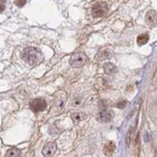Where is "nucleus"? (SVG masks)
<instances>
[{"label":"nucleus","mask_w":157,"mask_h":157,"mask_svg":"<svg viewBox=\"0 0 157 157\" xmlns=\"http://www.w3.org/2000/svg\"><path fill=\"white\" fill-rule=\"evenodd\" d=\"M87 61V56L83 52H76L72 54L70 57V65L74 68H81L86 63Z\"/></svg>","instance_id":"2"},{"label":"nucleus","mask_w":157,"mask_h":157,"mask_svg":"<svg viewBox=\"0 0 157 157\" xmlns=\"http://www.w3.org/2000/svg\"><path fill=\"white\" fill-rule=\"evenodd\" d=\"M72 120H73L74 123H78L80 121H82V119H84L86 117V113H76L72 114Z\"/></svg>","instance_id":"10"},{"label":"nucleus","mask_w":157,"mask_h":157,"mask_svg":"<svg viewBox=\"0 0 157 157\" xmlns=\"http://www.w3.org/2000/svg\"><path fill=\"white\" fill-rule=\"evenodd\" d=\"M126 104H127V102H126V101H122V102H119V103L117 105V107L119 108V109H122V108H124L126 106Z\"/></svg>","instance_id":"14"},{"label":"nucleus","mask_w":157,"mask_h":157,"mask_svg":"<svg viewBox=\"0 0 157 157\" xmlns=\"http://www.w3.org/2000/svg\"><path fill=\"white\" fill-rule=\"evenodd\" d=\"M21 150L17 149V147L10 148L7 151V157H21Z\"/></svg>","instance_id":"12"},{"label":"nucleus","mask_w":157,"mask_h":157,"mask_svg":"<svg viewBox=\"0 0 157 157\" xmlns=\"http://www.w3.org/2000/svg\"><path fill=\"white\" fill-rule=\"evenodd\" d=\"M56 148L57 147L56 143H49L43 147V149H42V154L45 157H51L56 151Z\"/></svg>","instance_id":"6"},{"label":"nucleus","mask_w":157,"mask_h":157,"mask_svg":"<svg viewBox=\"0 0 157 157\" xmlns=\"http://www.w3.org/2000/svg\"><path fill=\"white\" fill-rule=\"evenodd\" d=\"M146 22L149 27H155L157 25V12L154 10L148 11L146 15Z\"/></svg>","instance_id":"5"},{"label":"nucleus","mask_w":157,"mask_h":157,"mask_svg":"<svg viewBox=\"0 0 157 157\" xmlns=\"http://www.w3.org/2000/svg\"><path fill=\"white\" fill-rule=\"evenodd\" d=\"M96 57H97V59L99 60H103V59H106L108 57H110V52H107L106 50H103V51H100L97 56H96Z\"/></svg>","instance_id":"13"},{"label":"nucleus","mask_w":157,"mask_h":157,"mask_svg":"<svg viewBox=\"0 0 157 157\" xmlns=\"http://www.w3.org/2000/svg\"><path fill=\"white\" fill-rule=\"evenodd\" d=\"M149 40V36L147 34H141L138 36L137 38V43L139 46H143L144 44H147Z\"/></svg>","instance_id":"11"},{"label":"nucleus","mask_w":157,"mask_h":157,"mask_svg":"<svg viewBox=\"0 0 157 157\" xmlns=\"http://www.w3.org/2000/svg\"><path fill=\"white\" fill-rule=\"evenodd\" d=\"M114 150H116V144L113 142H109L105 144L104 147V153L105 155L107 156H112L113 153L114 152Z\"/></svg>","instance_id":"8"},{"label":"nucleus","mask_w":157,"mask_h":157,"mask_svg":"<svg viewBox=\"0 0 157 157\" xmlns=\"http://www.w3.org/2000/svg\"><path fill=\"white\" fill-rule=\"evenodd\" d=\"M106 3L104 2H99L95 4L92 8V16L95 17H100L106 15L108 8H106Z\"/></svg>","instance_id":"4"},{"label":"nucleus","mask_w":157,"mask_h":157,"mask_svg":"<svg viewBox=\"0 0 157 157\" xmlns=\"http://www.w3.org/2000/svg\"><path fill=\"white\" fill-rule=\"evenodd\" d=\"M21 58L23 61H25L27 64L35 66L40 64L44 60V56L42 52L34 47H28L23 50L21 53Z\"/></svg>","instance_id":"1"},{"label":"nucleus","mask_w":157,"mask_h":157,"mask_svg":"<svg viewBox=\"0 0 157 157\" xmlns=\"http://www.w3.org/2000/svg\"><path fill=\"white\" fill-rule=\"evenodd\" d=\"M0 4H1V10H0V12H3L4 11V1H1Z\"/></svg>","instance_id":"16"},{"label":"nucleus","mask_w":157,"mask_h":157,"mask_svg":"<svg viewBox=\"0 0 157 157\" xmlns=\"http://www.w3.org/2000/svg\"><path fill=\"white\" fill-rule=\"evenodd\" d=\"M46 108H47V102L44 99L37 98L30 102V109H31L34 113L43 112L46 110Z\"/></svg>","instance_id":"3"},{"label":"nucleus","mask_w":157,"mask_h":157,"mask_svg":"<svg viewBox=\"0 0 157 157\" xmlns=\"http://www.w3.org/2000/svg\"><path fill=\"white\" fill-rule=\"evenodd\" d=\"M26 3L25 0H23V1H15V4H17V6H20V7H21V6H23Z\"/></svg>","instance_id":"15"},{"label":"nucleus","mask_w":157,"mask_h":157,"mask_svg":"<svg viewBox=\"0 0 157 157\" xmlns=\"http://www.w3.org/2000/svg\"><path fill=\"white\" fill-rule=\"evenodd\" d=\"M104 71H105L106 74L112 75L113 73H117V66L114 65V64L108 62V63H106L104 65Z\"/></svg>","instance_id":"9"},{"label":"nucleus","mask_w":157,"mask_h":157,"mask_svg":"<svg viewBox=\"0 0 157 157\" xmlns=\"http://www.w3.org/2000/svg\"><path fill=\"white\" fill-rule=\"evenodd\" d=\"M112 118H113V113H112V112L108 111V110L102 111L99 114V119L102 122H110Z\"/></svg>","instance_id":"7"}]
</instances>
